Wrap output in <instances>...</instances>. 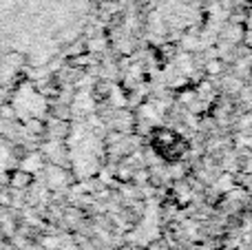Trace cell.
Wrapping results in <instances>:
<instances>
[{"label":"cell","instance_id":"7a4b0ae2","mask_svg":"<svg viewBox=\"0 0 252 250\" xmlns=\"http://www.w3.org/2000/svg\"><path fill=\"white\" fill-rule=\"evenodd\" d=\"M0 115H4V118H11V106H2V111H0Z\"/></svg>","mask_w":252,"mask_h":250},{"label":"cell","instance_id":"6da1fadb","mask_svg":"<svg viewBox=\"0 0 252 250\" xmlns=\"http://www.w3.org/2000/svg\"><path fill=\"white\" fill-rule=\"evenodd\" d=\"M31 182H33V175H31L27 168H16V171H11L7 175V184L16 190H22V188H27V186H31Z\"/></svg>","mask_w":252,"mask_h":250}]
</instances>
